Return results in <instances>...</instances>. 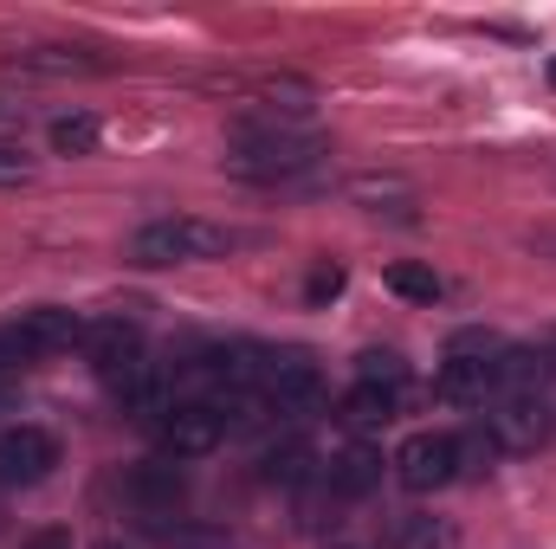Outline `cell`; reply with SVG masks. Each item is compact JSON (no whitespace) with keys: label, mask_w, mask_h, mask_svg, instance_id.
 I'll return each instance as SVG.
<instances>
[{"label":"cell","mask_w":556,"mask_h":549,"mask_svg":"<svg viewBox=\"0 0 556 549\" xmlns=\"http://www.w3.org/2000/svg\"><path fill=\"white\" fill-rule=\"evenodd\" d=\"M33 181V155L20 142H0V188H26Z\"/></svg>","instance_id":"44dd1931"},{"label":"cell","mask_w":556,"mask_h":549,"mask_svg":"<svg viewBox=\"0 0 556 549\" xmlns=\"http://www.w3.org/2000/svg\"><path fill=\"white\" fill-rule=\"evenodd\" d=\"M466 465H459V439L453 433H415L402 452H395V478L408 485V491H440V485H453Z\"/></svg>","instance_id":"3957f363"},{"label":"cell","mask_w":556,"mask_h":549,"mask_svg":"<svg viewBox=\"0 0 556 549\" xmlns=\"http://www.w3.org/2000/svg\"><path fill=\"white\" fill-rule=\"evenodd\" d=\"M253 91H260L266 111H285V117H304V111H311V85H304V78H260Z\"/></svg>","instance_id":"2e32d148"},{"label":"cell","mask_w":556,"mask_h":549,"mask_svg":"<svg viewBox=\"0 0 556 549\" xmlns=\"http://www.w3.org/2000/svg\"><path fill=\"white\" fill-rule=\"evenodd\" d=\"M389 291L408 297V304H433V297H440V272H433V266H415V259H402V266H389Z\"/></svg>","instance_id":"9a60e30c"},{"label":"cell","mask_w":556,"mask_h":549,"mask_svg":"<svg viewBox=\"0 0 556 549\" xmlns=\"http://www.w3.org/2000/svg\"><path fill=\"white\" fill-rule=\"evenodd\" d=\"M20 72H46V78H65V72H98V59L85 52H65V46H33V52H13Z\"/></svg>","instance_id":"4fadbf2b"},{"label":"cell","mask_w":556,"mask_h":549,"mask_svg":"<svg viewBox=\"0 0 556 549\" xmlns=\"http://www.w3.org/2000/svg\"><path fill=\"white\" fill-rule=\"evenodd\" d=\"M26 549H72V537H65V531H39Z\"/></svg>","instance_id":"cb8c5ba5"},{"label":"cell","mask_w":556,"mask_h":549,"mask_svg":"<svg viewBox=\"0 0 556 549\" xmlns=\"http://www.w3.org/2000/svg\"><path fill=\"white\" fill-rule=\"evenodd\" d=\"M356 369H363V382H376V388H402V375H408L395 349H369V356H363Z\"/></svg>","instance_id":"d6986e66"},{"label":"cell","mask_w":556,"mask_h":549,"mask_svg":"<svg viewBox=\"0 0 556 549\" xmlns=\"http://www.w3.org/2000/svg\"><path fill=\"white\" fill-rule=\"evenodd\" d=\"M7 117H13V104H7V98H0V124H7Z\"/></svg>","instance_id":"484cf974"},{"label":"cell","mask_w":556,"mask_h":549,"mask_svg":"<svg viewBox=\"0 0 556 549\" xmlns=\"http://www.w3.org/2000/svg\"><path fill=\"white\" fill-rule=\"evenodd\" d=\"M485 433L498 452H538L551 439V413L544 395H498V408L485 413Z\"/></svg>","instance_id":"277c9868"},{"label":"cell","mask_w":556,"mask_h":549,"mask_svg":"<svg viewBox=\"0 0 556 549\" xmlns=\"http://www.w3.org/2000/svg\"><path fill=\"white\" fill-rule=\"evenodd\" d=\"M98 549H117V544H98Z\"/></svg>","instance_id":"83f0119b"},{"label":"cell","mask_w":556,"mask_h":549,"mask_svg":"<svg viewBox=\"0 0 556 549\" xmlns=\"http://www.w3.org/2000/svg\"><path fill=\"white\" fill-rule=\"evenodd\" d=\"M505 356V349H498ZM498 356H446L440 369V395L459 401V408H485L498 395Z\"/></svg>","instance_id":"ba28073f"},{"label":"cell","mask_w":556,"mask_h":549,"mask_svg":"<svg viewBox=\"0 0 556 549\" xmlns=\"http://www.w3.org/2000/svg\"><path fill=\"white\" fill-rule=\"evenodd\" d=\"M544 382H551V356H538V349L498 356V395H544Z\"/></svg>","instance_id":"30bf717a"},{"label":"cell","mask_w":556,"mask_h":549,"mask_svg":"<svg viewBox=\"0 0 556 549\" xmlns=\"http://www.w3.org/2000/svg\"><path fill=\"white\" fill-rule=\"evenodd\" d=\"M337 291H343V272H337V266H317V272H311V304H324V297H337Z\"/></svg>","instance_id":"603a6c76"},{"label":"cell","mask_w":556,"mask_h":549,"mask_svg":"<svg viewBox=\"0 0 556 549\" xmlns=\"http://www.w3.org/2000/svg\"><path fill=\"white\" fill-rule=\"evenodd\" d=\"M459 537L446 531V524H433V518H402L395 524V549H453Z\"/></svg>","instance_id":"e0dca14e"},{"label":"cell","mask_w":556,"mask_h":549,"mask_svg":"<svg viewBox=\"0 0 556 549\" xmlns=\"http://www.w3.org/2000/svg\"><path fill=\"white\" fill-rule=\"evenodd\" d=\"M551 85H556V65H551Z\"/></svg>","instance_id":"4316f807"},{"label":"cell","mask_w":556,"mask_h":549,"mask_svg":"<svg viewBox=\"0 0 556 549\" xmlns=\"http://www.w3.org/2000/svg\"><path fill=\"white\" fill-rule=\"evenodd\" d=\"M317 155H324V142H317V137L266 130V137H240V142H233L227 168H233V175H247V181H291V175H304Z\"/></svg>","instance_id":"7a4b0ae2"},{"label":"cell","mask_w":556,"mask_h":549,"mask_svg":"<svg viewBox=\"0 0 556 549\" xmlns=\"http://www.w3.org/2000/svg\"><path fill=\"white\" fill-rule=\"evenodd\" d=\"M227 246H233L227 227H214V220H201V214H168V220L137 227L130 259H137V266H194V259H220Z\"/></svg>","instance_id":"6da1fadb"},{"label":"cell","mask_w":556,"mask_h":549,"mask_svg":"<svg viewBox=\"0 0 556 549\" xmlns=\"http://www.w3.org/2000/svg\"><path fill=\"white\" fill-rule=\"evenodd\" d=\"M446 356H498V336H492V330H459Z\"/></svg>","instance_id":"7402d4cb"},{"label":"cell","mask_w":556,"mask_h":549,"mask_svg":"<svg viewBox=\"0 0 556 549\" xmlns=\"http://www.w3.org/2000/svg\"><path fill=\"white\" fill-rule=\"evenodd\" d=\"M7 343H13L20 362H26V356H59V349H72V343H85V323H78L72 310H59V304H39V310H20V323L7 330Z\"/></svg>","instance_id":"5b68a950"},{"label":"cell","mask_w":556,"mask_h":549,"mask_svg":"<svg viewBox=\"0 0 556 549\" xmlns=\"http://www.w3.org/2000/svg\"><path fill=\"white\" fill-rule=\"evenodd\" d=\"M52 465H59V439L46 426L0 433V478L7 485H39V478H52Z\"/></svg>","instance_id":"8992f818"},{"label":"cell","mask_w":556,"mask_h":549,"mask_svg":"<svg viewBox=\"0 0 556 549\" xmlns=\"http://www.w3.org/2000/svg\"><path fill=\"white\" fill-rule=\"evenodd\" d=\"M137 485H142V498H155V505H175L181 498V472L175 465H149Z\"/></svg>","instance_id":"ffe728a7"},{"label":"cell","mask_w":556,"mask_h":549,"mask_svg":"<svg viewBox=\"0 0 556 549\" xmlns=\"http://www.w3.org/2000/svg\"><path fill=\"white\" fill-rule=\"evenodd\" d=\"M350 201L389 207V201H408V181H395V175H356V181H350Z\"/></svg>","instance_id":"ac0fdd59"},{"label":"cell","mask_w":556,"mask_h":549,"mask_svg":"<svg viewBox=\"0 0 556 549\" xmlns=\"http://www.w3.org/2000/svg\"><path fill=\"white\" fill-rule=\"evenodd\" d=\"M98 137H104V130H98V117H91V111H72V117H59V124H52V149H59V155H91Z\"/></svg>","instance_id":"5bb4252c"},{"label":"cell","mask_w":556,"mask_h":549,"mask_svg":"<svg viewBox=\"0 0 556 549\" xmlns=\"http://www.w3.org/2000/svg\"><path fill=\"white\" fill-rule=\"evenodd\" d=\"M376 478H382V459H376L369 446H350V452H337V459H330V485H337V491H350V498H356V491H369Z\"/></svg>","instance_id":"7c38bea8"},{"label":"cell","mask_w":556,"mask_h":549,"mask_svg":"<svg viewBox=\"0 0 556 549\" xmlns=\"http://www.w3.org/2000/svg\"><path fill=\"white\" fill-rule=\"evenodd\" d=\"M7 362H20V356H13V343H7V336H0V369H7Z\"/></svg>","instance_id":"d4e9b609"},{"label":"cell","mask_w":556,"mask_h":549,"mask_svg":"<svg viewBox=\"0 0 556 549\" xmlns=\"http://www.w3.org/2000/svg\"><path fill=\"white\" fill-rule=\"evenodd\" d=\"M402 408V388H376V382H356L350 401H343V420L350 426H389Z\"/></svg>","instance_id":"8fae6325"},{"label":"cell","mask_w":556,"mask_h":549,"mask_svg":"<svg viewBox=\"0 0 556 549\" xmlns=\"http://www.w3.org/2000/svg\"><path fill=\"white\" fill-rule=\"evenodd\" d=\"M260 388H266V401H278V408H298V401L317 395V362H311L304 349L266 356V362H260Z\"/></svg>","instance_id":"9c48e42d"},{"label":"cell","mask_w":556,"mask_h":549,"mask_svg":"<svg viewBox=\"0 0 556 549\" xmlns=\"http://www.w3.org/2000/svg\"><path fill=\"white\" fill-rule=\"evenodd\" d=\"M227 439V420L214 401H188V408H168L162 413V446L175 452V459H201V452H214Z\"/></svg>","instance_id":"52a82bcc"}]
</instances>
